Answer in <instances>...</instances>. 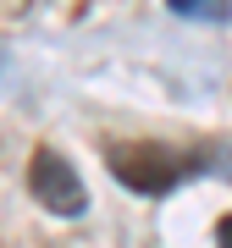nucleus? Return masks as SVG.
Listing matches in <instances>:
<instances>
[{"label":"nucleus","instance_id":"nucleus-4","mask_svg":"<svg viewBox=\"0 0 232 248\" xmlns=\"http://www.w3.org/2000/svg\"><path fill=\"white\" fill-rule=\"evenodd\" d=\"M215 237H221V248H232V215H221V221H215Z\"/></svg>","mask_w":232,"mask_h":248},{"label":"nucleus","instance_id":"nucleus-1","mask_svg":"<svg viewBox=\"0 0 232 248\" xmlns=\"http://www.w3.org/2000/svg\"><path fill=\"white\" fill-rule=\"evenodd\" d=\"M105 160H111V177L122 187H133V193H144V199H161L177 182L194 177V160L171 155L161 143H122V149H111Z\"/></svg>","mask_w":232,"mask_h":248},{"label":"nucleus","instance_id":"nucleus-2","mask_svg":"<svg viewBox=\"0 0 232 248\" xmlns=\"http://www.w3.org/2000/svg\"><path fill=\"white\" fill-rule=\"evenodd\" d=\"M28 187H33V199L45 204L50 215H83V210H89V187H83V177L72 171V160L55 155V149H39L33 155Z\"/></svg>","mask_w":232,"mask_h":248},{"label":"nucleus","instance_id":"nucleus-3","mask_svg":"<svg viewBox=\"0 0 232 248\" xmlns=\"http://www.w3.org/2000/svg\"><path fill=\"white\" fill-rule=\"evenodd\" d=\"M177 17H205V22H221L227 17V0H166Z\"/></svg>","mask_w":232,"mask_h":248}]
</instances>
